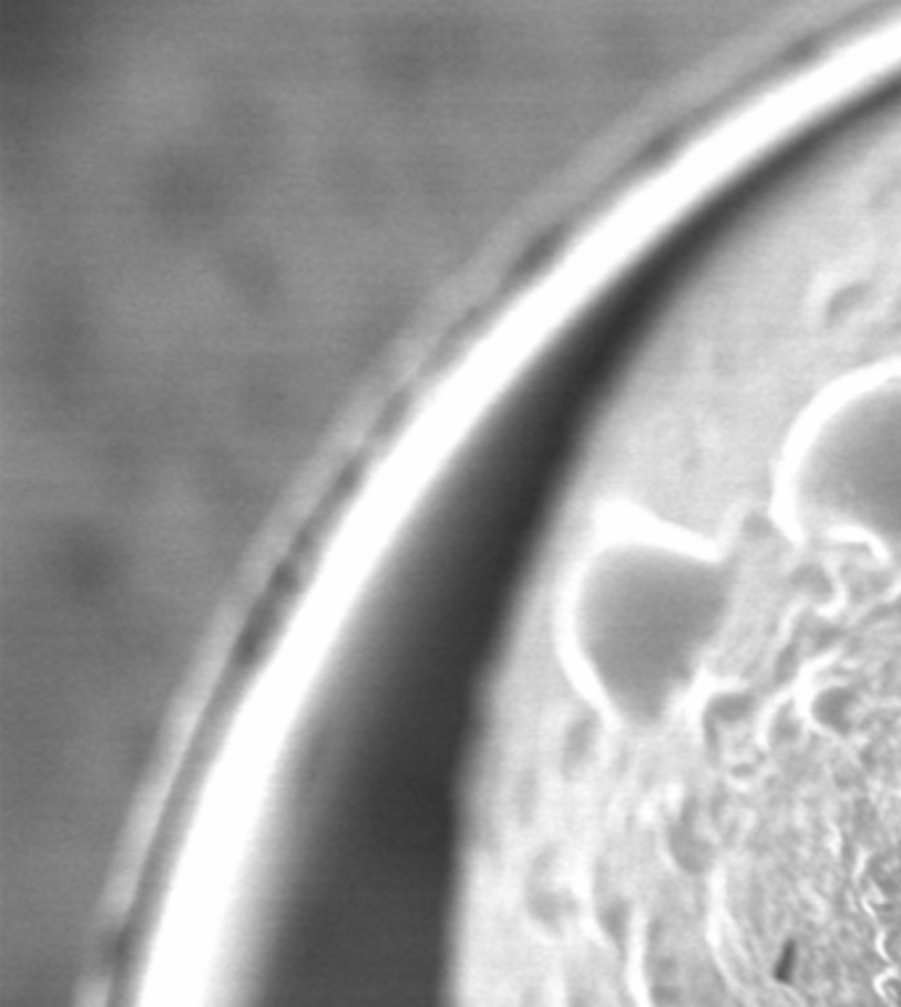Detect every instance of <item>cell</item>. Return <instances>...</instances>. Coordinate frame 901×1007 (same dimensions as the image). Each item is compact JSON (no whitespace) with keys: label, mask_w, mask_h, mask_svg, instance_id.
<instances>
[{"label":"cell","mask_w":901,"mask_h":1007,"mask_svg":"<svg viewBox=\"0 0 901 1007\" xmlns=\"http://www.w3.org/2000/svg\"><path fill=\"white\" fill-rule=\"evenodd\" d=\"M727 553L651 518L608 524L563 595L566 643L595 701L624 728H664L698 688L738 608Z\"/></svg>","instance_id":"6da1fadb"},{"label":"cell","mask_w":901,"mask_h":1007,"mask_svg":"<svg viewBox=\"0 0 901 1007\" xmlns=\"http://www.w3.org/2000/svg\"><path fill=\"white\" fill-rule=\"evenodd\" d=\"M775 511L811 543H851L901 561V360L830 383L790 429Z\"/></svg>","instance_id":"7a4b0ae2"}]
</instances>
